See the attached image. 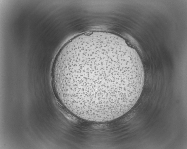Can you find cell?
Returning a JSON list of instances; mask_svg holds the SVG:
<instances>
[{
	"label": "cell",
	"mask_w": 187,
	"mask_h": 149,
	"mask_svg": "<svg viewBox=\"0 0 187 149\" xmlns=\"http://www.w3.org/2000/svg\"><path fill=\"white\" fill-rule=\"evenodd\" d=\"M52 78L58 99L72 114L105 122L135 105L145 74L138 53L123 39L96 32L75 37L64 45L54 61Z\"/></svg>",
	"instance_id": "6da1fadb"
}]
</instances>
